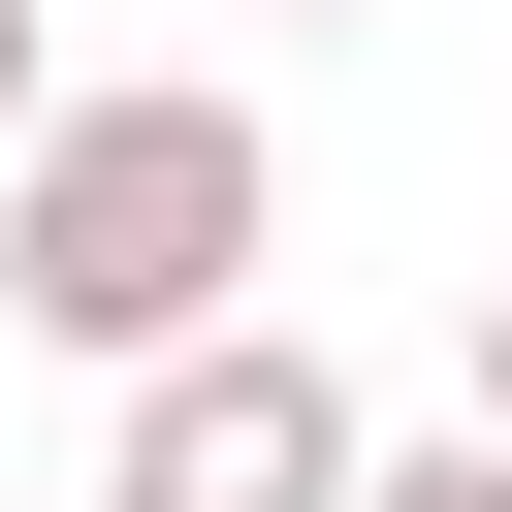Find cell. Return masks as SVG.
<instances>
[{
	"label": "cell",
	"mask_w": 512,
	"mask_h": 512,
	"mask_svg": "<svg viewBox=\"0 0 512 512\" xmlns=\"http://www.w3.org/2000/svg\"><path fill=\"white\" fill-rule=\"evenodd\" d=\"M256 256H288V128L224 96V64H64L32 96V160H0V320L32 352H192V320H256Z\"/></svg>",
	"instance_id": "6da1fadb"
},
{
	"label": "cell",
	"mask_w": 512,
	"mask_h": 512,
	"mask_svg": "<svg viewBox=\"0 0 512 512\" xmlns=\"http://www.w3.org/2000/svg\"><path fill=\"white\" fill-rule=\"evenodd\" d=\"M352 480H384V416H352L320 320H192V352H128L96 512H352Z\"/></svg>",
	"instance_id": "7a4b0ae2"
},
{
	"label": "cell",
	"mask_w": 512,
	"mask_h": 512,
	"mask_svg": "<svg viewBox=\"0 0 512 512\" xmlns=\"http://www.w3.org/2000/svg\"><path fill=\"white\" fill-rule=\"evenodd\" d=\"M352 512H512V416H448V448H384Z\"/></svg>",
	"instance_id": "3957f363"
},
{
	"label": "cell",
	"mask_w": 512,
	"mask_h": 512,
	"mask_svg": "<svg viewBox=\"0 0 512 512\" xmlns=\"http://www.w3.org/2000/svg\"><path fill=\"white\" fill-rule=\"evenodd\" d=\"M32 96H64V64H32V0H0V160H32Z\"/></svg>",
	"instance_id": "277c9868"
},
{
	"label": "cell",
	"mask_w": 512,
	"mask_h": 512,
	"mask_svg": "<svg viewBox=\"0 0 512 512\" xmlns=\"http://www.w3.org/2000/svg\"><path fill=\"white\" fill-rule=\"evenodd\" d=\"M480 416H512V288H480Z\"/></svg>",
	"instance_id": "5b68a950"
},
{
	"label": "cell",
	"mask_w": 512,
	"mask_h": 512,
	"mask_svg": "<svg viewBox=\"0 0 512 512\" xmlns=\"http://www.w3.org/2000/svg\"><path fill=\"white\" fill-rule=\"evenodd\" d=\"M256 32H384V0H256Z\"/></svg>",
	"instance_id": "8992f818"
},
{
	"label": "cell",
	"mask_w": 512,
	"mask_h": 512,
	"mask_svg": "<svg viewBox=\"0 0 512 512\" xmlns=\"http://www.w3.org/2000/svg\"><path fill=\"white\" fill-rule=\"evenodd\" d=\"M64 512H96V480H64Z\"/></svg>",
	"instance_id": "52a82bcc"
}]
</instances>
